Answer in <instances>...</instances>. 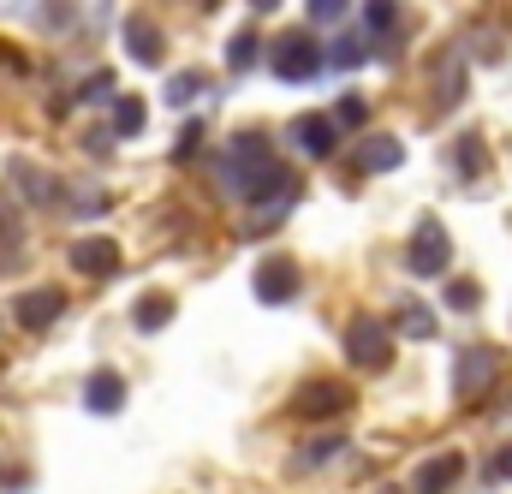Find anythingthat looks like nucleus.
Returning <instances> with one entry per match:
<instances>
[{
    "instance_id": "nucleus-1",
    "label": "nucleus",
    "mask_w": 512,
    "mask_h": 494,
    "mask_svg": "<svg viewBox=\"0 0 512 494\" xmlns=\"http://www.w3.org/2000/svg\"><path fill=\"white\" fill-rule=\"evenodd\" d=\"M215 179L233 197H245V203H280V197H292V167L274 161V143L262 131H239L233 137V149L215 161Z\"/></svg>"
},
{
    "instance_id": "nucleus-2",
    "label": "nucleus",
    "mask_w": 512,
    "mask_h": 494,
    "mask_svg": "<svg viewBox=\"0 0 512 494\" xmlns=\"http://www.w3.org/2000/svg\"><path fill=\"white\" fill-rule=\"evenodd\" d=\"M322 66H328V48L316 36H280V48H274V78L280 84H310Z\"/></svg>"
},
{
    "instance_id": "nucleus-3",
    "label": "nucleus",
    "mask_w": 512,
    "mask_h": 494,
    "mask_svg": "<svg viewBox=\"0 0 512 494\" xmlns=\"http://www.w3.org/2000/svg\"><path fill=\"white\" fill-rule=\"evenodd\" d=\"M447 262H453V239H447V227H441L435 215H423V227L411 233V274L435 280V274H447Z\"/></svg>"
},
{
    "instance_id": "nucleus-4",
    "label": "nucleus",
    "mask_w": 512,
    "mask_h": 494,
    "mask_svg": "<svg viewBox=\"0 0 512 494\" xmlns=\"http://www.w3.org/2000/svg\"><path fill=\"white\" fill-rule=\"evenodd\" d=\"M346 352H352L358 370H387V364H393V340H387V328L376 316H358V322L346 328Z\"/></svg>"
},
{
    "instance_id": "nucleus-5",
    "label": "nucleus",
    "mask_w": 512,
    "mask_h": 494,
    "mask_svg": "<svg viewBox=\"0 0 512 494\" xmlns=\"http://www.w3.org/2000/svg\"><path fill=\"white\" fill-rule=\"evenodd\" d=\"M501 370V352L495 346H465L459 352V370H453V393L459 399H483L489 393V381Z\"/></svg>"
},
{
    "instance_id": "nucleus-6",
    "label": "nucleus",
    "mask_w": 512,
    "mask_h": 494,
    "mask_svg": "<svg viewBox=\"0 0 512 494\" xmlns=\"http://www.w3.org/2000/svg\"><path fill=\"white\" fill-rule=\"evenodd\" d=\"M292 143H298L304 155H334L340 125H334V114H298V120H292Z\"/></svg>"
},
{
    "instance_id": "nucleus-7",
    "label": "nucleus",
    "mask_w": 512,
    "mask_h": 494,
    "mask_svg": "<svg viewBox=\"0 0 512 494\" xmlns=\"http://www.w3.org/2000/svg\"><path fill=\"white\" fill-rule=\"evenodd\" d=\"M60 310H66V292H60V286H42V292H18V304H12V316H18L24 328H48Z\"/></svg>"
},
{
    "instance_id": "nucleus-8",
    "label": "nucleus",
    "mask_w": 512,
    "mask_h": 494,
    "mask_svg": "<svg viewBox=\"0 0 512 494\" xmlns=\"http://www.w3.org/2000/svg\"><path fill=\"white\" fill-rule=\"evenodd\" d=\"M72 268L108 280V274H120V245H114V239H78V245H72Z\"/></svg>"
},
{
    "instance_id": "nucleus-9",
    "label": "nucleus",
    "mask_w": 512,
    "mask_h": 494,
    "mask_svg": "<svg viewBox=\"0 0 512 494\" xmlns=\"http://www.w3.org/2000/svg\"><path fill=\"white\" fill-rule=\"evenodd\" d=\"M256 298H262V304H286V298H298V268L280 262V256L262 262V268H256Z\"/></svg>"
},
{
    "instance_id": "nucleus-10",
    "label": "nucleus",
    "mask_w": 512,
    "mask_h": 494,
    "mask_svg": "<svg viewBox=\"0 0 512 494\" xmlns=\"http://www.w3.org/2000/svg\"><path fill=\"white\" fill-rule=\"evenodd\" d=\"M459 471H465V459H459V453H435V459H423V471H417V483H411V489H417V494H447L453 483H459Z\"/></svg>"
},
{
    "instance_id": "nucleus-11",
    "label": "nucleus",
    "mask_w": 512,
    "mask_h": 494,
    "mask_svg": "<svg viewBox=\"0 0 512 494\" xmlns=\"http://www.w3.org/2000/svg\"><path fill=\"white\" fill-rule=\"evenodd\" d=\"M126 54L137 60V66H161L167 42H161V30H155L149 18H131V24H126Z\"/></svg>"
},
{
    "instance_id": "nucleus-12",
    "label": "nucleus",
    "mask_w": 512,
    "mask_h": 494,
    "mask_svg": "<svg viewBox=\"0 0 512 494\" xmlns=\"http://www.w3.org/2000/svg\"><path fill=\"white\" fill-rule=\"evenodd\" d=\"M340 405H346V387H340V381H310V387L292 399L298 417H328V411H340Z\"/></svg>"
},
{
    "instance_id": "nucleus-13",
    "label": "nucleus",
    "mask_w": 512,
    "mask_h": 494,
    "mask_svg": "<svg viewBox=\"0 0 512 494\" xmlns=\"http://www.w3.org/2000/svg\"><path fill=\"white\" fill-rule=\"evenodd\" d=\"M84 405L96 411V417H114L120 405H126V381L114 370H102V375H90V387H84Z\"/></svg>"
},
{
    "instance_id": "nucleus-14",
    "label": "nucleus",
    "mask_w": 512,
    "mask_h": 494,
    "mask_svg": "<svg viewBox=\"0 0 512 494\" xmlns=\"http://www.w3.org/2000/svg\"><path fill=\"white\" fill-rule=\"evenodd\" d=\"M167 316H173V298H167V292H143V298L131 304V322H137L143 334H155V328H167Z\"/></svg>"
},
{
    "instance_id": "nucleus-15",
    "label": "nucleus",
    "mask_w": 512,
    "mask_h": 494,
    "mask_svg": "<svg viewBox=\"0 0 512 494\" xmlns=\"http://www.w3.org/2000/svg\"><path fill=\"white\" fill-rule=\"evenodd\" d=\"M358 161H364V167H370V173H393V167H399V161H405V149H399V137H370V143H364V155H358Z\"/></svg>"
},
{
    "instance_id": "nucleus-16",
    "label": "nucleus",
    "mask_w": 512,
    "mask_h": 494,
    "mask_svg": "<svg viewBox=\"0 0 512 494\" xmlns=\"http://www.w3.org/2000/svg\"><path fill=\"white\" fill-rule=\"evenodd\" d=\"M399 334L429 340V334H435V310H429V304H399Z\"/></svg>"
},
{
    "instance_id": "nucleus-17",
    "label": "nucleus",
    "mask_w": 512,
    "mask_h": 494,
    "mask_svg": "<svg viewBox=\"0 0 512 494\" xmlns=\"http://www.w3.org/2000/svg\"><path fill=\"white\" fill-rule=\"evenodd\" d=\"M143 120H149V108H143L137 96H120V102H114V131H120V137H137Z\"/></svg>"
},
{
    "instance_id": "nucleus-18",
    "label": "nucleus",
    "mask_w": 512,
    "mask_h": 494,
    "mask_svg": "<svg viewBox=\"0 0 512 494\" xmlns=\"http://www.w3.org/2000/svg\"><path fill=\"white\" fill-rule=\"evenodd\" d=\"M12 179H18V185H24V197H36V203H54V197H60V191H54V179H48V173H36V167H24V161L12 167Z\"/></svg>"
},
{
    "instance_id": "nucleus-19",
    "label": "nucleus",
    "mask_w": 512,
    "mask_h": 494,
    "mask_svg": "<svg viewBox=\"0 0 512 494\" xmlns=\"http://www.w3.org/2000/svg\"><path fill=\"white\" fill-rule=\"evenodd\" d=\"M364 54H370V42H364V36H340V42L328 48V66H340V72H346V66H358Z\"/></svg>"
},
{
    "instance_id": "nucleus-20",
    "label": "nucleus",
    "mask_w": 512,
    "mask_h": 494,
    "mask_svg": "<svg viewBox=\"0 0 512 494\" xmlns=\"http://www.w3.org/2000/svg\"><path fill=\"white\" fill-rule=\"evenodd\" d=\"M346 453V435H316V441H304V465H322V459H340Z\"/></svg>"
},
{
    "instance_id": "nucleus-21",
    "label": "nucleus",
    "mask_w": 512,
    "mask_h": 494,
    "mask_svg": "<svg viewBox=\"0 0 512 494\" xmlns=\"http://www.w3.org/2000/svg\"><path fill=\"white\" fill-rule=\"evenodd\" d=\"M227 66H233V72H251L256 66V36L251 30H239V36L227 42Z\"/></svg>"
},
{
    "instance_id": "nucleus-22",
    "label": "nucleus",
    "mask_w": 512,
    "mask_h": 494,
    "mask_svg": "<svg viewBox=\"0 0 512 494\" xmlns=\"http://www.w3.org/2000/svg\"><path fill=\"white\" fill-rule=\"evenodd\" d=\"M197 96H203V72H179V78L167 84V102H173V108H185V102H197Z\"/></svg>"
},
{
    "instance_id": "nucleus-23",
    "label": "nucleus",
    "mask_w": 512,
    "mask_h": 494,
    "mask_svg": "<svg viewBox=\"0 0 512 494\" xmlns=\"http://www.w3.org/2000/svg\"><path fill=\"white\" fill-rule=\"evenodd\" d=\"M364 18H370V30H393V24H399V6H393V0H370Z\"/></svg>"
},
{
    "instance_id": "nucleus-24",
    "label": "nucleus",
    "mask_w": 512,
    "mask_h": 494,
    "mask_svg": "<svg viewBox=\"0 0 512 494\" xmlns=\"http://www.w3.org/2000/svg\"><path fill=\"white\" fill-rule=\"evenodd\" d=\"M477 298H483L477 280H453V286H447V304H453V310H477Z\"/></svg>"
},
{
    "instance_id": "nucleus-25",
    "label": "nucleus",
    "mask_w": 512,
    "mask_h": 494,
    "mask_svg": "<svg viewBox=\"0 0 512 494\" xmlns=\"http://www.w3.org/2000/svg\"><path fill=\"white\" fill-rule=\"evenodd\" d=\"M459 167H465V173H483V167H489V155H483V143H477V137H465V143H459Z\"/></svg>"
},
{
    "instance_id": "nucleus-26",
    "label": "nucleus",
    "mask_w": 512,
    "mask_h": 494,
    "mask_svg": "<svg viewBox=\"0 0 512 494\" xmlns=\"http://www.w3.org/2000/svg\"><path fill=\"white\" fill-rule=\"evenodd\" d=\"M114 96V72H96L90 84H84V102H108Z\"/></svg>"
},
{
    "instance_id": "nucleus-27",
    "label": "nucleus",
    "mask_w": 512,
    "mask_h": 494,
    "mask_svg": "<svg viewBox=\"0 0 512 494\" xmlns=\"http://www.w3.org/2000/svg\"><path fill=\"white\" fill-rule=\"evenodd\" d=\"M310 18H328L334 24V18H346V0H310Z\"/></svg>"
},
{
    "instance_id": "nucleus-28",
    "label": "nucleus",
    "mask_w": 512,
    "mask_h": 494,
    "mask_svg": "<svg viewBox=\"0 0 512 494\" xmlns=\"http://www.w3.org/2000/svg\"><path fill=\"white\" fill-rule=\"evenodd\" d=\"M364 120V102H358V96H346V102H340V114H334V125H358Z\"/></svg>"
},
{
    "instance_id": "nucleus-29",
    "label": "nucleus",
    "mask_w": 512,
    "mask_h": 494,
    "mask_svg": "<svg viewBox=\"0 0 512 494\" xmlns=\"http://www.w3.org/2000/svg\"><path fill=\"white\" fill-rule=\"evenodd\" d=\"M197 131H203V125H185V137H179V143H173V155H179V161H185V155H191V149H197Z\"/></svg>"
},
{
    "instance_id": "nucleus-30",
    "label": "nucleus",
    "mask_w": 512,
    "mask_h": 494,
    "mask_svg": "<svg viewBox=\"0 0 512 494\" xmlns=\"http://www.w3.org/2000/svg\"><path fill=\"white\" fill-rule=\"evenodd\" d=\"M495 477H501V483H512V447H501V453H495Z\"/></svg>"
},
{
    "instance_id": "nucleus-31",
    "label": "nucleus",
    "mask_w": 512,
    "mask_h": 494,
    "mask_svg": "<svg viewBox=\"0 0 512 494\" xmlns=\"http://www.w3.org/2000/svg\"><path fill=\"white\" fill-rule=\"evenodd\" d=\"M256 12H274V6H280V0H251Z\"/></svg>"
}]
</instances>
